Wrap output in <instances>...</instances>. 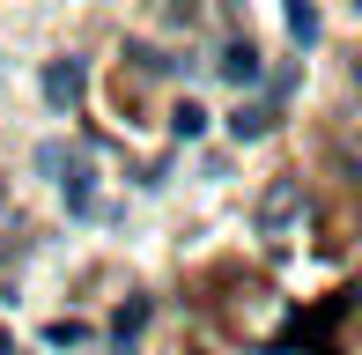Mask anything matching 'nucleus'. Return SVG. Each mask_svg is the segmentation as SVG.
I'll return each mask as SVG.
<instances>
[{
    "label": "nucleus",
    "instance_id": "nucleus-6",
    "mask_svg": "<svg viewBox=\"0 0 362 355\" xmlns=\"http://www.w3.org/2000/svg\"><path fill=\"white\" fill-rule=\"evenodd\" d=\"M148 326V303L134 296V303H119V318H111V333H119V355H126V341H134V333Z\"/></svg>",
    "mask_w": 362,
    "mask_h": 355
},
{
    "label": "nucleus",
    "instance_id": "nucleus-8",
    "mask_svg": "<svg viewBox=\"0 0 362 355\" xmlns=\"http://www.w3.org/2000/svg\"><path fill=\"white\" fill-rule=\"evenodd\" d=\"M156 15H163V23H192V15H200V0H156Z\"/></svg>",
    "mask_w": 362,
    "mask_h": 355
},
{
    "label": "nucleus",
    "instance_id": "nucleus-3",
    "mask_svg": "<svg viewBox=\"0 0 362 355\" xmlns=\"http://www.w3.org/2000/svg\"><path fill=\"white\" fill-rule=\"evenodd\" d=\"M215 67H222V74H229V82H237V89H252L259 74H267V59H259V45H252V37H229Z\"/></svg>",
    "mask_w": 362,
    "mask_h": 355
},
{
    "label": "nucleus",
    "instance_id": "nucleus-7",
    "mask_svg": "<svg viewBox=\"0 0 362 355\" xmlns=\"http://www.w3.org/2000/svg\"><path fill=\"white\" fill-rule=\"evenodd\" d=\"M170 134H177V141H192V134H207V111L192 104V96H185V104L170 111Z\"/></svg>",
    "mask_w": 362,
    "mask_h": 355
},
{
    "label": "nucleus",
    "instance_id": "nucleus-2",
    "mask_svg": "<svg viewBox=\"0 0 362 355\" xmlns=\"http://www.w3.org/2000/svg\"><path fill=\"white\" fill-rule=\"evenodd\" d=\"M296 207H303V185H296V178H274V185H267V200H259V230H267V237H281Z\"/></svg>",
    "mask_w": 362,
    "mask_h": 355
},
{
    "label": "nucleus",
    "instance_id": "nucleus-4",
    "mask_svg": "<svg viewBox=\"0 0 362 355\" xmlns=\"http://www.w3.org/2000/svg\"><path fill=\"white\" fill-rule=\"evenodd\" d=\"M267 126H274V104H237V111H229V134H237V141H259Z\"/></svg>",
    "mask_w": 362,
    "mask_h": 355
},
{
    "label": "nucleus",
    "instance_id": "nucleus-1",
    "mask_svg": "<svg viewBox=\"0 0 362 355\" xmlns=\"http://www.w3.org/2000/svg\"><path fill=\"white\" fill-rule=\"evenodd\" d=\"M81 96H89V67H81V59H52V67H45V104L74 111Z\"/></svg>",
    "mask_w": 362,
    "mask_h": 355
},
{
    "label": "nucleus",
    "instance_id": "nucleus-5",
    "mask_svg": "<svg viewBox=\"0 0 362 355\" xmlns=\"http://www.w3.org/2000/svg\"><path fill=\"white\" fill-rule=\"evenodd\" d=\"M288 37L296 45H318V8H310V0H288Z\"/></svg>",
    "mask_w": 362,
    "mask_h": 355
}]
</instances>
